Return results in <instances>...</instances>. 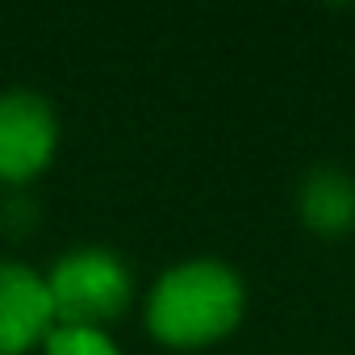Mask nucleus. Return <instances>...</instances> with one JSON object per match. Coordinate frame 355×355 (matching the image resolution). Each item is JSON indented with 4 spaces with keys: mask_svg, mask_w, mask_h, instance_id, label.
I'll list each match as a JSON object with an SVG mask.
<instances>
[{
    "mask_svg": "<svg viewBox=\"0 0 355 355\" xmlns=\"http://www.w3.org/2000/svg\"><path fill=\"white\" fill-rule=\"evenodd\" d=\"M46 276L13 255H0V355H30L55 330Z\"/></svg>",
    "mask_w": 355,
    "mask_h": 355,
    "instance_id": "4",
    "label": "nucleus"
},
{
    "mask_svg": "<svg viewBox=\"0 0 355 355\" xmlns=\"http://www.w3.org/2000/svg\"><path fill=\"white\" fill-rule=\"evenodd\" d=\"M63 142L55 105L38 88H0V189H26L51 171Z\"/></svg>",
    "mask_w": 355,
    "mask_h": 355,
    "instance_id": "3",
    "label": "nucleus"
},
{
    "mask_svg": "<svg viewBox=\"0 0 355 355\" xmlns=\"http://www.w3.org/2000/svg\"><path fill=\"white\" fill-rule=\"evenodd\" d=\"M297 222L326 243L355 234V171L343 163H313L297 184Z\"/></svg>",
    "mask_w": 355,
    "mask_h": 355,
    "instance_id": "5",
    "label": "nucleus"
},
{
    "mask_svg": "<svg viewBox=\"0 0 355 355\" xmlns=\"http://www.w3.org/2000/svg\"><path fill=\"white\" fill-rule=\"evenodd\" d=\"M247 318V280L230 259L189 255L163 268L142 297V326L159 347L205 351L226 343Z\"/></svg>",
    "mask_w": 355,
    "mask_h": 355,
    "instance_id": "1",
    "label": "nucleus"
},
{
    "mask_svg": "<svg viewBox=\"0 0 355 355\" xmlns=\"http://www.w3.org/2000/svg\"><path fill=\"white\" fill-rule=\"evenodd\" d=\"M38 355H125L109 330L96 326H55Z\"/></svg>",
    "mask_w": 355,
    "mask_h": 355,
    "instance_id": "6",
    "label": "nucleus"
},
{
    "mask_svg": "<svg viewBox=\"0 0 355 355\" xmlns=\"http://www.w3.org/2000/svg\"><path fill=\"white\" fill-rule=\"evenodd\" d=\"M42 276H46V293L59 326L109 330L134 305V268L125 263V255L101 243L63 251Z\"/></svg>",
    "mask_w": 355,
    "mask_h": 355,
    "instance_id": "2",
    "label": "nucleus"
}]
</instances>
